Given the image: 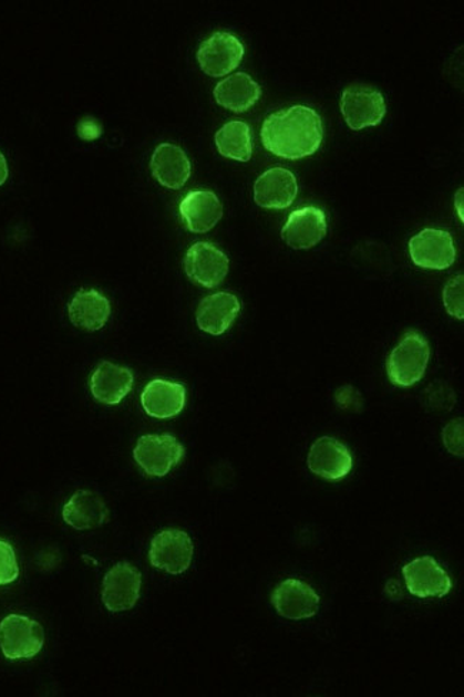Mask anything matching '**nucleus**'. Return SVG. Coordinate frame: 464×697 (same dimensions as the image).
<instances>
[{
	"instance_id": "nucleus-1",
	"label": "nucleus",
	"mask_w": 464,
	"mask_h": 697,
	"mask_svg": "<svg viewBox=\"0 0 464 697\" xmlns=\"http://www.w3.org/2000/svg\"><path fill=\"white\" fill-rule=\"evenodd\" d=\"M323 136L322 117L312 107L303 105L271 113L260 132L266 149L289 160L315 155L322 146Z\"/></svg>"
},
{
	"instance_id": "nucleus-2",
	"label": "nucleus",
	"mask_w": 464,
	"mask_h": 697,
	"mask_svg": "<svg viewBox=\"0 0 464 697\" xmlns=\"http://www.w3.org/2000/svg\"><path fill=\"white\" fill-rule=\"evenodd\" d=\"M431 360L427 339L417 331H408L388 360L389 381L394 386L411 387L423 379Z\"/></svg>"
},
{
	"instance_id": "nucleus-3",
	"label": "nucleus",
	"mask_w": 464,
	"mask_h": 697,
	"mask_svg": "<svg viewBox=\"0 0 464 697\" xmlns=\"http://www.w3.org/2000/svg\"><path fill=\"white\" fill-rule=\"evenodd\" d=\"M43 645V627L33 618L9 615L0 622V649L9 660L32 659Z\"/></svg>"
},
{
	"instance_id": "nucleus-4",
	"label": "nucleus",
	"mask_w": 464,
	"mask_h": 697,
	"mask_svg": "<svg viewBox=\"0 0 464 697\" xmlns=\"http://www.w3.org/2000/svg\"><path fill=\"white\" fill-rule=\"evenodd\" d=\"M340 111L350 129L362 131L382 124L386 101L382 93L367 85H350L340 97Z\"/></svg>"
},
{
	"instance_id": "nucleus-5",
	"label": "nucleus",
	"mask_w": 464,
	"mask_h": 697,
	"mask_svg": "<svg viewBox=\"0 0 464 697\" xmlns=\"http://www.w3.org/2000/svg\"><path fill=\"white\" fill-rule=\"evenodd\" d=\"M133 458L143 472L163 478L185 458V448L172 435H146L137 440Z\"/></svg>"
},
{
	"instance_id": "nucleus-6",
	"label": "nucleus",
	"mask_w": 464,
	"mask_h": 697,
	"mask_svg": "<svg viewBox=\"0 0 464 697\" xmlns=\"http://www.w3.org/2000/svg\"><path fill=\"white\" fill-rule=\"evenodd\" d=\"M194 542L181 529H165L152 540L149 561L152 566L171 574H182L190 568Z\"/></svg>"
},
{
	"instance_id": "nucleus-7",
	"label": "nucleus",
	"mask_w": 464,
	"mask_h": 697,
	"mask_svg": "<svg viewBox=\"0 0 464 697\" xmlns=\"http://www.w3.org/2000/svg\"><path fill=\"white\" fill-rule=\"evenodd\" d=\"M245 56L244 43L229 32H215L202 42L197 62L202 71L212 77L229 75Z\"/></svg>"
},
{
	"instance_id": "nucleus-8",
	"label": "nucleus",
	"mask_w": 464,
	"mask_h": 697,
	"mask_svg": "<svg viewBox=\"0 0 464 697\" xmlns=\"http://www.w3.org/2000/svg\"><path fill=\"white\" fill-rule=\"evenodd\" d=\"M409 253L419 268L444 270L456 260L452 235L441 229H423L409 242Z\"/></svg>"
},
{
	"instance_id": "nucleus-9",
	"label": "nucleus",
	"mask_w": 464,
	"mask_h": 697,
	"mask_svg": "<svg viewBox=\"0 0 464 697\" xmlns=\"http://www.w3.org/2000/svg\"><path fill=\"white\" fill-rule=\"evenodd\" d=\"M229 264L226 253L209 242L195 243L187 250L185 258V270L190 281L209 289L225 281Z\"/></svg>"
},
{
	"instance_id": "nucleus-10",
	"label": "nucleus",
	"mask_w": 464,
	"mask_h": 697,
	"mask_svg": "<svg viewBox=\"0 0 464 697\" xmlns=\"http://www.w3.org/2000/svg\"><path fill=\"white\" fill-rule=\"evenodd\" d=\"M141 586V572L131 563H117L103 579L102 601L107 611H131L140 601Z\"/></svg>"
},
{
	"instance_id": "nucleus-11",
	"label": "nucleus",
	"mask_w": 464,
	"mask_h": 697,
	"mask_svg": "<svg viewBox=\"0 0 464 697\" xmlns=\"http://www.w3.org/2000/svg\"><path fill=\"white\" fill-rule=\"evenodd\" d=\"M403 578L408 591L421 599L444 597L452 589L447 572L432 556L417 558L404 564Z\"/></svg>"
},
{
	"instance_id": "nucleus-12",
	"label": "nucleus",
	"mask_w": 464,
	"mask_h": 697,
	"mask_svg": "<svg viewBox=\"0 0 464 697\" xmlns=\"http://www.w3.org/2000/svg\"><path fill=\"white\" fill-rule=\"evenodd\" d=\"M270 601L276 612L290 621L313 617L320 607L318 593L299 579H286L279 583L271 593Z\"/></svg>"
},
{
	"instance_id": "nucleus-13",
	"label": "nucleus",
	"mask_w": 464,
	"mask_h": 697,
	"mask_svg": "<svg viewBox=\"0 0 464 697\" xmlns=\"http://www.w3.org/2000/svg\"><path fill=\"white\" fill-rule=\"evenodd\" d=\"M310 472L326 480L344 479L353 469V456L348 446L334 438L315 441L308 455Z\"/></svg>"
},
{
	"instance_id": "nucleus-14",
	"label": "nucleus",
	"mask_w": 464,
	"mask_h": 697,
	"mask_svg": "<svg viewBox=\"0 0 464 697\" xmlns=\"http://www.w3.org/2000/svg\"><path fill=\"white\" fill-rule=\"evenodd\" d=\"M326 232L328 223L323 210L306 206L289 215L288 222L281 229V239L292 249L306 250L322 242Z\"/></svg>"
},
{
	"instance_id": "nucleus-15",
	"label": "nucleus",
	"mask_w": 464,
	"mask_h": 697,
	"mask_svg": "<svg viewBox=\"0 0 464 697\" xmlns=\"http://www.w3.org/2000/svg\"><path fill=\"white\" fill-rule=\"evenodd\" d=\"M298 191V180L292 171L269 169L255 181V202L265 209H286L292 206Z\"/></svg>"
},
{
	"instance_id": "nucleus-16",
	"label": "nucleus",
	"mask_w": 464,
	"mask_h": 697,
	"mask_svg": "<svg viewBox=\"0 0 464 697\" xmlns=\"http://www.w3.org/2000/svg\"><path fill=\"white\" fill-rule=\"evenodd\" d=\"M240 309V301L235 294L229 292L210 294L197 308V326L209 335H224L227 329L234 325Z\"/></svg>"
},
{
	"instance_id": "nucleus-17",
	"label": "nucleus",
	"mask_w": 464,
	"mask_h": 697,
	"mask_svg": "<svg viewBox=\"0 0 464 697\" xmlns=\"http://www.w3.org/2000/svg\"><path fill=\"white\" fill-rule=\"evenodd\" d=\"M179 212L190 232L206 233L214 229L224 216V205L215 191L195 190L182 200Z\"/></svg>"
},
{
	"instance_id": "nucleus-18",
	"label": "nucleus",
	"mask_w": 464,
	"mask_h": 697,
	"mask_svg": "<svg viewBox=\"0 0 464 697\" xmlns=\"http://www.w3.org/2000/svg\"><path fill=\"white\" fill-rule=\"evenodd\" d=\"M133 373L130 367L102 362L93 372L91 391L93 397L103 405H120L133 387Z\"/></svg>"
},
{
	"instance_id": "nucleus-19",
	"label": "nucleus",
	"mask_w": 464,
	"mask_h": 697,
	"mask_svg": "<svg viewBox=\"0 0 464 697\" xmlns=\"http://www.w3.org/2000/svg\"><path fill=\"white\" fill-rule=\"evenodd\" d=\"M141 400L151 417L172 419L185 409L186 389L182 383L155 379L147 383Z\"/></svg>"
},
{
	"instance_id": "nucleus-20",
	"label": "nucleus",
	"mask_w": 464,
	"mask_h": 697,
	"mask_svg": "<svg viewBox=\"0 0 464 697\" xmlns=\"http://www.w3.org/2000/svg\"><path fill=\"white\" fill-rule=\"evenodd\" d=\"M151 169L162 186L173 190L184 188L192 174L190 160L185 150L173 144H161L156 147Z\"/></svg>"
},
{
	"instance_id": "nucleus-21",
	"label": "nucleus",
	"mask_w": 464,
	"mask_h": 697,
	"mask_svg": "<svg viewBox=\"0 0 464 697\" xmlns=\"http://www.w3.org/2000/svg\"><path fill=\"white\" fill-rule=\"evenodd\" d=\"M63 520L76 530H92L111 520V512L102 496L93 490H79L63 507Z\"/></svg>"
},
{
	"instance_id": "nucleus-22",
	"label": "nucleus",
	"mask_w": 464,
	"mask_h": 697,
	"mask_svg": "<svg viewBox=\"0 0 464 697\" xmlns=\"http://www.w3.org/2000/svg\"><path fill=\"white\" fill-rule=\"evenodd\" d=\"M111 313V302L96 289H82L69 303V318L83 331H99L106 325Z\"/></svg>"
},
{
	"instance_id": "nucleus-23",
	"label": "nucleus",
	"mask_w": 464,
	"mask_h": 697,
	"mask_svg": "<svg viewBox=\"0 0 464 697\" xmlns=\"http://www.w3.org/2000/svg\"><path fill=\"white\" fill-rule=\"evenodd\" d=\"M261 90L258 82L251 80L248 73H235L217 83L215 100L225 110L235 113L248 112L260 100Z\"/></svg>"
},
{
	"instance_id": "nucleus-24",
	"label": "nucleus",
	"mask_w": 464,
	"mask_h": 697,
	"mask_svg": "<svg viewBox=\"0 0 464 697\" xmlns=\"http://www.w3.org/2000/svg\"><path fill=\"white\" fill-rule=\"evenodd\" d=\"M216 147L225 158L249 162L254 154V139L248 124L231 121L221 126L215 136Z\"/></svg>"
},
{
	"instance_id": "nucleus-25",
	"label": "nucleus",
	"mask_w": 464,
	"mask_h": 697,
	"mask_svg": "<svg viewBox=\"0 0 464 697\" xmlns=\"http://www.w3.org/2000/svg\"><path fill=\"white\" fill-rule=\"evenodd\" d=\"M464 277L463 273L457 274L448 281L443 291V303L448 315L462 321L464 318Z\"/></svg>"
},
{
	"instance_id": "nucleus-26",
	"label": "nucleus",
	"mask_w": 464,
	"mask_h": 697,
	"mask_svg": "<svg viewBox=\"0 0 464 697\" xmlns=\"http://www.w3.org/2000/svg\"><path fill=\"white\" fill-rule=\"evenodd\" d=\"M19 578L17 553L12 544L0 539V586L11 585Z\"/></svg>"
},
{
	"instance_id": "nucleus-27",
	"label": "nucleus",
	"mask_w": 464,
	"mask_h": 697,
	"mask_svg": "<svg viewBox=\"0 0 464 697\" xmlns=\"http://www.w3.org/2000/svg\"><path fill=\"white\" fill-rule=\"evenodd\" d=\"M444 448L452 455L462 458L463 454V419H454L443 429Z\"/></svg>"
},
{
	"instance_id": "nucleus-28",
	"label": "nucleus",
	"mask_w": 464,
	"mask_h": 697,
	"mask_svg": "<svg viewBox=\"0 0 464 697\" xmlns=\"http://www.w3.org/2000/svg\"><path fill=\"white\" fill-rule=\"evenodd\" d=\"M78 135L81 136L83 141H95L102 135V126L99 125L95 119H92V117H86V119L79 122Z\"/></svg>"
},
{
	"instance_id": "nucleus-29",
	"label": "nucleus",
	"mask_w": 464,
	"mask_h": 697,
	"mask_svg": "<svg viewBox=\"0 0 464 697\" xmlns=\"http://www.w3.org/2000/svg\"><path fill=\"white\" fill-rule=\"evenodd\" d=\"M357 397H359V395H354V391H353L352 396H349L348 394H346L344 387L343 389H340L338 392V395H336V399H338V404L342 407L357 406L358 405Z\"/></svg>"
},
{
	"instance_id": "nucleus-30",
	"label": "nucleus",
	"mask_w": 464,
	"mask_h": 697,
	"mask_svg": "<svg viewBox=\"0 0 464 697\" xmlns=\"http://www.w3.org/2000/svg\"><path fill=\"white\" fill-rule=\"evenodd\" d=\"M9 176V168L7 158H4L2 152H0V186L7 181Z\"/></svg>"
},
{
	"instance_id": "nucleus-31",
	"label": "nucleus",
	"mask_w": 464,
	"mask_h": 697,
	"mask_svg": "<svg viewBox=\"0 0 464 697\" xmlns=\"http://www.w3.org/2000/svg\"><path fill=\"white\" fill-rule=\"evenodd\" d=\"M454 205H456L458 218H461L463 222V189L457 191L456 199H454Z\"/></svg>"
}]
</instances>
